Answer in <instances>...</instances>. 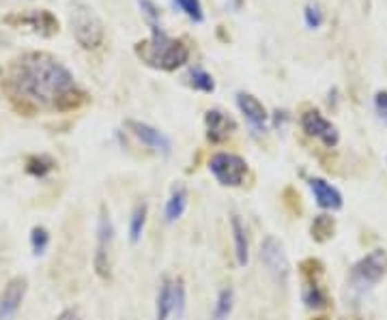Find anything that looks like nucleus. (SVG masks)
<instances>
[{"label":"nucleus","instance_id":"nucleus-1","mask_svg":"<svg viewBox=\"0 0 387 320\" xmlns=\"http://www.w3.org/2000/svg\"><path fill=\"white\" fill-rule=\"evenodd\" d=\"M9 88L24 104L41 110H71L82 102L73 75L48 54H26L13 65Z\"/></svg>","mask_w":387,"mask_h":320},{"label":"nucleus","instance_id":"nucleus-2","mask_svg":"<svg viewBox=\"0 0 387 320\" xmlns=\"http://www.w3.org/2000/svg\"><path fill=\"white\" fill-rule=\"evenodd\" d=\"M138 54L147 65H151L155 69L174 71L187 63L189 48L183 41H174V39H170L160 26H153L151 39L138 46Z\"/></svg>","mask_w":387,"mask_h":320},{"label":"nucleus","instance_id":"nucleus-3","mask_svg":"<svg viewBox=\"0 0 387 320\" xmlns=\"http://www.w3.org/2000/svg\"><path fill=\"white\" fill-rule=\"evenodd\" d=\"M71 30L77 39V44H80L84 50H95L104 41L102 19L97 17V13L84 3H75L71 9Z\"/></svg>","mask_w":387,"mask_h":320},{"label":"nucleus","instance_id":"nucleus-4","mask_svg":"<svg viewBox=\"0 0 387 320\" xmlns=\"http://www.w3.org/2000/svg\"><path fill=\"white\" fill-rule=\"evenodd\" d=\"M209 170L216 176V181L224 187H239L245 181L247 164L245 159L232 153H216L209 162Z\"/></svg>","mask_w":387,"mask_h":320},{"label":"nucleus","instance_id":"nucleus-5","mask_svg":"<svg viewBox=\"0 0 387 320\" xmlns=\"http://www.w3.org/2000/svg\"><path fill=\"white\" fill-rule=\"evenodd\" d=\"M385 273H387V254L383 250H375L368 256H364L353 267L351 279L359 288H372L385 277Z\"/></svg>","mask_w":387,"mask_h":320},{"label":"nucleus","instance_id":"nucleus-6","mask_svg":"<svg viewBox=\"0 0 387 320\" xmlns=\"http://www.w3.org/2000/svg\"><path fill=\"white\" fill-rule=\"evenodd\" d=\"M114 243V226L110 222L108 213H102L100 222H97V247H95V258L93 267L95 273L102 279H110V252Z\"/></svg>","mask_w":387,"mask_h":320},{"label":"nucleus","instance_id":"nucleus-7","mask_svg":"<svg viewBox=\"0 0 387 320\" xmlns=\"http://www.w3.org/2000/svg\"><path fill=\"white\" fill-rule=\"evenodd\" d=\"M261 260L263 265L267 267V271L274 275L278 282L286 284V277H288V260L286 254L282 250V243L278 241L276 236H267L263 245H261Z\"/></svg>","mask_w":387,"mask_h":320},{"label":"nucleus","instance_id":"nucleus-8","mask_svg":"<svg viewBox=\"0 0 387 320\" xmlns=\"http://www.w3.org/2000/svg\"><path fill=\"white\" fill-rule=\"evenodd\" d=\"M301 127L308 135L319 138L325 147H336L338 144V129L329 123L319 110H308L301 116Z\"/></svg>","mask_w":387,"mask_h":320},{"label":"nucleus","instance_id":"nucleus-9","mask_svg":"<svg viewBox=\"0 0 387 320\" xmlns=\"http://www.w3.org/2000/svg\"><path fill=\"white\" fill-rule=\"evenodd\" d=\"M26 297V279L13 277L0 292V320H13Z\"/></svg>","mask_w":387,"mask_h":320},{"label":"nucleus","instance_id":"nucleus-10","mask_svg":"<svg viewBox=\"0 0 387 320\" xmlns=\"http://www.w3.org/2000/svg\"><path fill=\"white\" fill-rule=\"evenodd\" d=\"M127 129L140 140L142 144H147L151 151L155 153H162V155H170V140L160 131V129H155L147 123H140V121H127L125 123Z\"/></svg>","mask_w":387,"mask_h":320},{"label":"nucleus","instance_id":"nucleus-11","mask_svg":"<svg viewBox=\"0 0 387 320\" xmlns=\"http://www.w3.org/2000/svg\"><path fill=\"white\" fill-rule=\"evenodd\" d=\"M237 106H239L241 114L245 116V121L252 125V129H256L258 133L267 129L269 114H267L265 106L258 102V99H256L254 95L239 93V95H237Z\"/></svg>","mask_w":387,"mask_h":320},{"label":"nucleus","instance_id":"nucleus-12","mask_svg":"<svg viewBox=\"0 0 387 320\" xmlns=\"http://www.w3.org/2000/svg\"><path fill=\"white\" fill-rule=\"evenodd\" d=\"M205 123H207V138L211 142H224V140L237 129L235 118L228 116L222 110H209L205 116Z\"/></svg>","mask_w":387,"mask_h":320},{"label":"nucleus","instance_id":"nucleus-13","mask_svg":"<svg viewBox=\"0 0 387 320\" xmlns=\"http://www.w3.org/2000/svg\"><path fill=\"white\" fill-rule=\"evenodd\" d=\"M308 185H310V189H312L314 200L321 209H327V211L342 209V194L334 185H329L327 181H323V178H310Z\"/></svg>","mask_w":387,"mask_h":320},{"label":"nucleus","instance_id":"nucleus-14","mask_svg":"<svg viewBox=\"0 0 387 320\" xmlns=\"http://www.w3.org/2000/svg\"><path fill=\"white\" fill-rule=\"evenodd\" d=\"M230 232H232V241H235L237 267H247V263H249V238H247L245 224L241 222L239 215L230 217Z\"/></svg>","mask_w":387,"mask_h":320},{"label":"nucleus","instance_id":"nucleus-15","mask_svg":"<svg viewBox=\"0 0 387 320\" xmlns=\"http://www.w3.org/2000/svg\"><path fill=\"white\" fill-rule=\"evenodd\" d=\"M174 305V279L164 275L158 286V297H155V318L168 320Z\"/></svg>","mask_w":387,"mask_h":320},{"label":"nucleus","instance_id":"nucleus-16","mask_svg":"<svg viewBox=\"0 0 387 320\" xmlns=\"http://www.w3.org/2000/svg\"><path fill=\"white\" fill-rule=\"evenodd\" d=\"M187 209V189L183 185H174L170 189V196L166 200V207H164V217L168 224H174L179 222V219L183 217Z\"/></svg>","mask_w":387,"mask_h":320},{"label":"nucleus","instance_id":"nucleus-17","mask_svg":"<svg viewBox=\"0 0 387 320\" xmlns=\"http://www.w3.org/2000/svg\"><path fill=\"white\" fill-rule=\"evenodd\" d=\"M147 213H149V207L144 203L135 205L133 211H131V217H129V241L133 245L142 238V232H144V226H147Z\"/></svg>","mask_w":387,"mask_h":320},{"label":"nucleus","instance_id":"nucleus-18","mask_svg":"<svg viewBox=\"0 0 387 320\" xmlns=\"http://www.w3.org/2000/svg\"><path fill=\"white\" fill-rule=\"evenodd\" d=\"M232 305H235V290L226 286L218 292L216 305H213V320H228L232 314Z\"/></svg>","mask_w":387,"mask_h":320},{"label":"nucleus","instance_id":"nucleus-19","mask_svg":"<svg viewBox=\"0 0 387 320\" xmlns=\"http://www.w3.org/2000/svg\"><path fill=\"white\" fill-rule=\"evenodd\" d=\"M301 299H303V303H305L310 310H321V308H325V303H327V297H325V292L321 290V286H319L317 282H305V284H303Z\"/></svg>","mask_w":387,"mask_h":320},{"label":"nucleus","instance_id":"nucleus-20","mask_svg":"<svg viewBox=\"0 0 387 320\" xmlns=\"http://www.w3.org/2000/svg\"><path fill=\"white\" fill-rule=\"evenodd\" d=\"M30 247L35 256H44L50 247V232L44 226H35L30 230Z\"/></svg>","mask_w":387,"mask_h":320},{"label":"nucleus","instance_id":"nucleus-21","mask_svg":"<svg viewBox=\"0 0 387 320\" xmlns=\"http://www.w3.org/2000/svg\"><path fill=\"white\" fill-rule=\"evenodd\" d=\"M185 308H187V290H185L183 279L177 277V279H174V305H172V314H177V318H183Z\"/></svg>","mask_w":387,"mask_h":320},{"label":"nucleus","instance_id":"nucleus-22","mask_svg":"<svg viewBox=\"0 0 387 320\" xmlns=\"http://www.w3.org/2000/svg\"><path fill=\"white\" fill-rule=\"evenodd\" d=\"M189 77H191V86L194 88H198L202 93H213V91H216V82H213V77L205 69H191Z\"/></svg>","mask_w":387,"mask_h":320},{"label":"nucleus","instance_id":"nucleus-23","mask_svg":"<svg viewBox=\"0 0 387 320\" xmlns=\"http://www.w3.org/2000/svg\"><path fill=\"white\" fill-rule=\"evenodd\" d=\"M54 170V162L50 157H44V155H39V157H30L28 159V172L32 176H39V178H44L48 172Z\"/></svg>","mask_w":387,"mask_h":320},{"label":"nucleus","instance_id":"nucleus-24","mask_svg":"<svg viewBox=\"0 0 387 320\" xmlns=\"http://www.w3.org/2000/svg\"><path fill=\"white\" fill-rule=\"evenodd\" d=\"M174 5H177L189 19L194 22H202V7H200V0H174Z\"/></svg>","mask_w":387,"mask_h":320},{"label":"nucleus","instance_id":"nucleus-25","mask_svg":"<svg viewBox=\"0 0 387 320\" xmlns=\"http://www.w3.org/2000/svg\"><path fill=\"white\" fill-rule=\"evenodd\" d=\"M334 232V222H332V217H327V215H319L314 219V224H312V234L319 238V241H325V238Z\"/></svg>","mask_w":387,"mask_h":320},{"label":"nucleus","instance_id":"nucleus-26","mask_svg":"<svg viewBox=\"0 0 387 320\" xmlns=\"http://www.w3.org/2000/svg\"><path fill=\"white\" fill-rule=\"evenodd\" d=\"M303 17H305L308 28H321V24H323V11H321V7L317 3L305 5Z\"/></svg>","mask_w":387,"mask_h":320},{"label":"nucleus","instance_id":"nucleus-27","mask_svg":"<svg viewBox=\"0 0 387 320\" xmlns=\"http://www.w3.org/2000/svg\"><path fill=\"white\" fill-rule=\"evenodd\" d=\"M375 110H377L379 118H383V121L387 123V93L385 91L377 93V97H375Z\"/></svg>","mask_w":387,"mask_h":320},{"label":"nucleus","instance_id":"nucleus-28","mask_svg":"<svg viewBox=\"0 0 387 320\" xmlns=\"http://www.w3.org/2000/svg\"><path fill=\"white\" fill-rule=\"evenodd\" d=\"M140 7H142V11L147 13V17L151 19V24H153V26H158L155 22H158V19H160V9L155 7V5L151 3V0H140Z\"/></svg>","mask_w":387,"mask_h":320},{"label":"nucleus","instance_id":"nucleus-29","mask_svg":"<svg viewBox=\"0 0 387 320\" xmlns=\"http://www.w3.org/2000/svg\"><path fill=\"white\" fill-rule=\"evenodd\" d=\"M56 320H82V318H80V314H77L75 310H63L61 314H58Z\"/></svg>","mask_w":387,"mask_h":320}]
</instances>
